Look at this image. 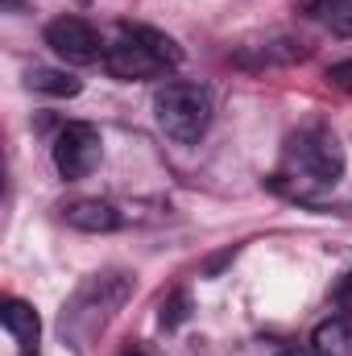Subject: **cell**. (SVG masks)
<instances>
[{
    "label": "cell",
    "instance_id": "cell-1",
    "mask_svg": "<svg viewBox=\"0 0 352 356\" xmlns=\"http://www.w3.org/2000/svg\"><path fill=\"white\" fill-rule=\"evenodd\" d=\"M154 116L170 141L195 145L211 124V95L199 83H162L154 91Z\"/></svg>",
    "mask_w": 352,
    "mask_h": 356
},
{
    "label": "cell",
    "instance_id": "cell-2",
    "mask_svg": "<svg viewBox=\"0 0 352 356\" xmlns=\"http://www.w3.org/2000/svg\"><path fill=\"white\" fill-rule=\"evenodd\" d=\"M133 290V277L129 273H95L79 286L75 302L63 311V332H88L95 323H104L112 311H120V302L129 298Z\"/></svg>",
    "mask_w": 352,
    "mask_h": 356
},
{
    "label": "cell",
    "instance_id": "cell-3",
    "mask_svg": "<svg viewBox=\"0 0 352 356\" xmlns=\"http://www.w3.org/2000/svg\"><path fill=\"white\" fill-rule=\"evenodd\" d=\"M290 166L298 170V175L307 178V182H315V186H332L336 178L344 175V154H340V141H336V133H328V129H307V133H298L294 141H290Z\"/></svg>",
    "mask_w": 352,
    "mask_h": 356
},
{
    "label": "cell",
    "instance_id": "cell-4",
    "mask_svg": "<svg viewBox=\"0 0 352 356\" xmlns=\"http://www.w3.org/2000/svg\"><path fill=\"white\" fill-rule=\"evenodd\" d=\"M99 158H104V137H99L95 124L75 120V124H67L54 137V166H58V175L71 178V182L75 178H88L99 166Z\"/></svg>",
    "mask_w": 352,
    "mask_h": 356
},
{
    "label": "cell",
    "instance_id": "cell-5",
    "mask_svg": "<svg viewBox=\"0 0 352 356\" xmlns=\"http://www.w3.org/2000/svg\"><path fill=\"white\" fill-rule=\"evenodd\" d=\"M46 46L63 58V63H75V67H88V63H104V42L99 33L91 29L83 17H58L46 25Z\"/></svg>",
    "mask_w": 352,
    "mask_h": 356
},
{
    "label": "cell",
    "instance_id": "cell-6",
    "mask_svg": "<svg viewBox=\"0 0 352 356\" xmlns=\"http://www.w3.org/2000/svg\"><path fill=\"white\" fill-rule=\"evenodd\" d=\"M104 71H108L112 79L137 83V79H154V75H162L166 63H158L141 42H133V38L120 33V42H112V46L104 50Z\"/></svg>",
    "mask_w": 352,
    "mask_h": 356
},
{
    "label": "cell",
    "instance_id": "cell-7",
    "mask_svg": "<svg viewBox=\"0 0 352 356\" xmlns=\"http://www.w3.org/2000/svg\"><path fill=\"white\" fill-rule=\"evenodd\" d=\"M63 220L79 232H116L120 228V211L104 199H75L71 207H63Z\"/></svg>",
    "mask_w": 352,
    "mask_h": 356
},
{
    "label": "cell",
    "instance_id": "cell-8",
    "mask_svg": "<svg viewBox=\"0 0 352 356\" xmlns=\"http://www.w3.org/2000/svg\"><path fill=\"white\" fill-rule=\"evenodd\" d=\"M311 348L319 356H352V315H332L315 327Z\"/></svg>",
    "mask_w": 352,
    "mask_h": 356
},
{
    "label": "cell",
    "instance_id": "cell-9",
    "mask_svg": "<svg viewBox=\"0 0 352 356\" xmlns=\"http://www.w3.org/2000/svg\"><path fill=\"white\" fill-rule=\"evenodd\" d=\"M120 33H125V38H133V42H141V46H145L158 63H166V67H178V63H182V46H178L170 33L154 29V25H129V21H125V25H120Z\"/></svg>",
    "mask_w": 352,
    "mask_h": 356
},
{
    "label": "cell",
    "instance_id": "cell-10",
    "mask_svg": "<svg viewBox=\"0 0 352 356\" xmlns=\"http://www.w3.org/2000/svg\"><path fill=\"white\" fill-rule=\"evenodd\" d=\"M0 323H4V332H8L13 340H21V344H33L38 332H42L38 311H33L29 302H17V298H8V302L0 307Z\"/></svg>",
    "mask_w": 352,
    "mask_h": 356
},
{
    "label": "cell",
    "instance_id": "cell-11",
    "mask_svg": "<svg viewBox=\"0 0 352 356\" xmlns=\"http://www.w3.org/2000/svg\"><path fill=\"white\" fill-rule=\"evenodd\" d=\"M25 88L29 91H46V95H79L83 83L67 71H54V67H29L25 71Z\"/></svg>",
    "mask_w": 352,
    "mask_h": 356
},
{
    "label": "cell",
    "instance_id": "cell-12",
    "mask_svg": "<svg viewBox=\"0 0 352 356\" xmlns=\"http://www.w3.org/2000/svg\"><path fill=\"white\" fill-rule=\"evenodd\" d=\"M307 13H311L315 21H323V25L336 29V25H344V21L352 17V0H311Z\"/></svg>",
    "mask_w": 352,
    "mask_h": 356
},
{
    "label": "cell",
    "instance_id": "cell-13",
    "mask_svg": "<svg viewBox=\"0 0 352 356\" xmlns=\"http://www.w3.org/2000/svg\"><path fill=\"white\" fill-rule=\"evenodd\" d=\"M186 315H191V294L186 290H175L166 302H162V327H178V323H186Z\"/></svg>",
    "mask_w": 352,
    "mask_h": 356
},
{
    "label": "cell",
    "instance_id": "cell-14",
    "mask_svg": "<svg viewBox=\"0 0 352 356\" xmlns=\"http://www.w3.org/2000/svg\"><path fill=\"white\" fill-rule=\"evenodd\" d=\"M328 79H332V83H336L340 91H349V95H352V58H344V63H336V67L328 71Z\"/></svg>",
    "mask_w": 352,
    "mask_h": 356
},
{
    "label": "cell",
    "instance_id": "cell-15",
    "mask_svg": "<svg viewBox=\"0 0 352 356\" xmlns=\"http://www.w3.org/2000/svg\"><path fill=\"white\" fill-rule=\"evenodd\" d=\"M336 302H352V273H344V282L336 286Z\"/></svg>",
    "mask_w": 352,
    "mask_h": 356
},
{
    "label": "cell",
    "instance_id": "cell-16",
    "mask_svg": "<svg viewBox=\"0 0 352 356\" xmlns=\"http://www.w3.org/2000/svg\"><path fill=\"white\" fill-rule=\"evenodd\" d=\"M278 356H319L315 348H282Z\"/></svg>",
    "mask_w": 352,
    "mask_h": 356
},
{
    "label": "cell",
    "instance_id": "cell-17",
    "mask_svg": "<svg viewBox=\"0 0 352 356\" xmlns=\"http://www.w3.org/2000/svg\"><path fill=\"white\" fill-rule=\"evenodd\" d=\"M17 4H21V0H4V8H17Z\"/></svg>",
    "mask_w": 352,
    "mask_h": 356
},
{
    "label": "cell",
    "instance_id": "cell-18",
    "mask_svg": "<svg viewBox=\"0 0 352 356\" xmlns=\"http://www.w3.org/2000/svg\"><path fill=\"white\" fill-rule=\"evenodd\" d=\"M21 356H38V353H29V348H25V353H21Z\"/></svg>",
    "mask_w": 352,
    "mask_h": 356
},
{
    "label": "cell",
    "instance_id": "cell-19",
    "mask_svg": "<svg viewBox=\"0 0 352 356\" xmlns=\"http://www.w3.org/2000/svg\"><path fill=\"white\" fill-rule=\"evenodd\" d=\"M125 356H145V353H125Z\"/></svg>",
    "mask_w": 352,
    "mask_h": 356
},
{
    "label": "cell",
    "instance_id": "cell-20",
    "mask_svg": "<svg viewBox=\"0 0 352 356\" xmlns=\"http://www.w3.org/2000/svg\"><path fill=\"white\" fill-rule=\"evenodd\" d=\"M79 4H91V0H79Z\"/></svg>",
    "mask_w": 352,
    "mask_h": 356
}]
</instances>
